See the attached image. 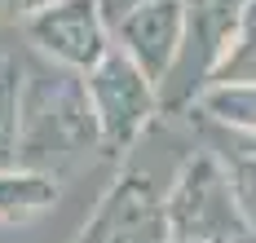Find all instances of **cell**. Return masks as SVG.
Instances as JSON below:
<instances>
[{
  "instance_id": "3",
  "label": "cell",
  "mask_w": 256,
  "mask_h": 243,
  "mask_svg": "<svg viewBox=\"0 0 256 243\" xmlns=\"http://www.w3.org/2000/svg\"><path fill=\"white\" fill-rule=\"evenodd\" d=\"M159 221H164L159 243H256L208 146L181 160L172 186L159 199Z\"/></svg>"
},
{
  "instance_id": "11",
  "label": "cell",
  "mask_w": 256,
  "mask_h": 243,
  "mask_svg": "<svg viewBox=\"0 0 256 243\" xmlns=\"http://www.w3.org/2000/svg\"><path fill=\"white\" fill-rule=\"evenodd\" d=\"M49 0H0V27H22L36 9H44Z\"/></svg>"
},
{
  "instance_id": "2",
  "label": "cell",
  "mask_w": 256,
  "mask_h": 243,
  "mask_svg": "<svg viewBox=\"0 0 256 243\" xmlns=\"http://www.w3.org/2000/svg\"><path fill=\"white\" fill-rule=\"evenodd\" d=\"M80 80H84L88 110H93V128H98V155L110 160V164H124L128 150L146 137V128L164 110L159 88L146 80V71L115 40H110V49Z\"/></svg>"
},
{
  "instance_id": "6",
  "label": "cell",
  "mask_w": 256,
  "mask_h": 243,
  "mask_svg": "<svg viewBox=\"0 0 256 243\" xmlns=\"http://www.w3.org/2000/svg\"><path fill=\"white\" fill-rule=\"evenodd\" d=\"M159 186L146 172H120L71 243H159Z\"/></svg>"
},
{
  "instance_id": "1",
  "label": "cell",
  "mask_w": 256,
  "mask_h": 243,
  "mask_svg": "<svg viewBox=\"0 0 256 243\" xmlns=\"http://www.w3.org/2000/svg\"><path fill=\"white\" fill-rule=\"evenodd\" d=\"M98 150L84 80L53 62H18V146L14 164L62 177Z\"/></svg>"
},
{
  "instance_id": "9",
  "label": "cell",
  "mask_w": 256,
  "mask_h": 243,
  "mask_svg": "<svg viewBox=\"0 0 256 243\" xmlns=\"http://www.w3.org/2000/svg\"><path fill=\"white\" fill-rule=\"evenodd\" d=\"M58 194H62L58 177L4 164L0 168V226H26V221L44 216L58 204Z\"/></svg>"
},
{
  "instance_id": "4",
  "label": "cell",
  "mask_w": 256,
  "mask_h": 243,
  "mask_svg": "<svg viewBox=\"0 0 256 243\" xmlns=\"http://www.w3.org/2000/svg\"><path fill=\"white\" fill-rule=\"evenodd\" d=\"M22 31L44 62L71 71V76H84L110 49L106 0H49L22 22Z\"/></svg>"
},
{
  "instance_id": "8",
  "label": "cell",
  "mask_w": 256,
  "mask_h": 243,
  "mask_svg": "<svg viewBox=\"0 0 256 243\" xmlns=\"http://www.w3.org/2000/svg\"><path fill=\"white\" fill-rule=\"evenodd\" d=\"M190 115H204L221 133L256 137V80H212L186 98Z\"/></svg>"
},
{
  "instance_id": "7",
  "label": "cell",
  "mask_w": 256,
  "mask_h": 243,
  "mask_svg": "<svg viewBox=\"0 0 256 243\" xmlns=\"http://www.w3.org/2000/svg\"><path fill=\"white\" fill-rule=\"evenodd\" d=\"M181 4H186V49H181V58L194 54V71L186 84V98H190L226 62V54L234 49L256 0H181Z\"/></svg>"
},
{
  "instance_id": "5",
  "label": "cell",
  "mask_w": 256,
  "mask_h": 243,
  "mask_svg": "<svg viewBox=\"0 0 256 243\" xmlns=\"http://www.w3.org/2000/svg\"><path fill=\"white\" fill-rule=\"evenodd\" d=\"M110 40L124 49L146 80L164 93L186 49V4L181 0H128L110 22Z\"/></svg>"
},
{
  "instance_id": "10",
  "label": "cell",
  "mask_w": 256,
  "mask_h": 243,
  "mask_svg": "<svg viewBox=\"0 0 256 243\" xmlns=\"http://www.w3.org/2000/svg\"><path fill=\"white\" fill-rule=\"evenodd\" d=\"M18 146V58H0V168Z\"/></svg>"
}]
</instances>
